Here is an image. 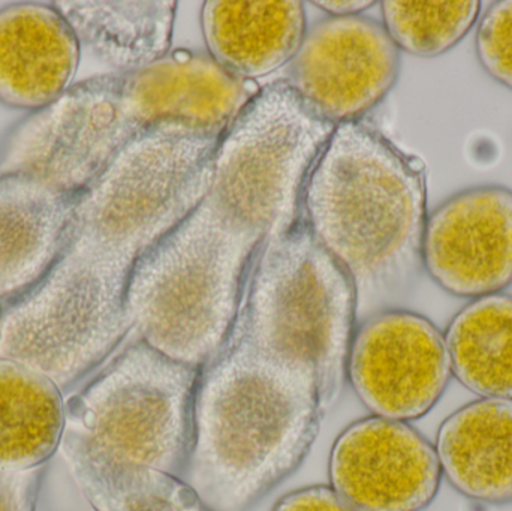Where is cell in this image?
I'll return each mask as SVG.
<instances>
[{"instance_id": "obj_1", "label": "cell", "mask_w": 512, "mask_h": 511, "mask_svg": "<svg viewBox=\"0 0 512 511\" xmlns=\"http://www.w3.org/2000/svg\"><path fill=\"white\" fill-rule=\"evenodd\" d=\"M333 129L285 80L259 89L222 134L206 194L132 275L125 318L138 339L200 368L218 356L262 246L294 215Z\"/></svg>"}, {"instance_id": "obj_2", "label": "cell", "mask_w": 512, "mask_h": 511, "mask_svg": "<svg viewBox=\"0 0 512 511\" xmlns=\"http://www.w3.org/2000/svg\"><path fill=\"white\" fill-rule=\"evenodd\" d=\"M222 134L164 123L129 144L78 194L56 263L5 309L0 357L33 366L63 387L117 347L129 332L132 275L206 194Z\"/></svg>"}, {"instance_id": "obj_3", "label": "cell", "mask_w": 512, "mask_h": 511, "mask_svg": "<svg viewBox=\"0 0 512 511\" xmlns=\"http://www.w3.org/2000/svg\"><path fill=\"white\" fill-rule=\"evenodd\" d=\"M258 92L207 54L185 50L137 71L87 78L15 128L0 173L35 174L78 195L146 132L173 122L225 131Z\"/></svg>"}, {"instance_id": "obj_4", "label": "cell", "mask_w": 512, "mask_h": 511, "mask_svg": "<svg viewBox=\"0 0 512 511\" xmlns=\"http://www.w3.org/2000/svg\"><path fill=\"white\" fill-rule=\"evenodd\" d=\"M301 209L357 294V324L388 309L423 270L426 170L378 129L343 123L304 180Z\"/></svg>"}, {"instance_id": "obj_5", "label": "cell", "mask_w": 512, "mask_h": 511, "mask_svg": "<svg viewBox=\"0 0 512 511\" xmlns=\"http://www.w3.org/2000/svg\"><path fill=\"white\" fill-rule=\"evenodd\" d=\"M321 420L315 374L230 333L198 381L182 479L213 511H248L300 467Z\"/></svg>"}, {"instance_id": "obj_6", "label": "cell", "mask_w": 512, "mask_h": 511, "mask_svg": "<svg viewBox=\"0 0 512 511\" xmlns=\"http://www.w3.org/2000/svg\"><path fill=\"white\" fill-rule=\"evenodd\" d=\"M357 327V294L307 225L301 200L262 246L231 332L256 351L312 372L322 416L339 402Z\"/></svg>"}, {"instance_id": "obj_7", "label": "cell", "mask_w": 512, "mask_h": 511, "mask_svg": "<svg viewBox=\"0 0 512 511\" xmlns=\"http://www.w3.org/2000/svg\"><path fill=\"white\" fill-rule=\"evenodd\" d=\"M201 372L138 339L66 402L60 450L183 477Z\"/></svg>"}, {"instance_id": "obj_8", "label": "cell", "mask_w": 512, "mask_h": 511, "mask_svg": "<svg viewBox=\"0 0 512 511\" xmlns=\"http://www.w3.org/2000/svg\"><path fill=\"white\" fill-rule=\"evenodd\" d=\"M451 375L444 333L429 318L385 309L355 327L346 380L372 416L421 419L441 401Z\"/></svg>"}, {"instance_id": "obj_9", "label": "cell", "mask_w": 512, "mask_h": 511, "mask_svg": "<svg viewBox=\"0 0 512 511\" xmlns=\"http://www.w3.org/2000/svg\"><path fill=\"white\" fill-rule=\"evenodd\" d=\"M402 56L379 21L327 17L310 27L286 84L322 122H361L399 80Z\"/></svg>"}, {"instance_id": "obj_10", "label": "cell", "mask_w": 512, "mask_h": 511, "mask_svg": "<svg viewBox=\"0 0 512 511\" xmlns=\"http://www.w3.org/2000/svg\"><path fill=\"white\" fill-rule=\"evenodd\" d=\"M330 486L357 511H423L441 486L435 446L409 423L370 416L334 441Z\"/></svg>"}, {"instance_id": "obj_11", "label": "cell", "mask_w": 512, "mask_h": 511, "mask_svg": "<svg viewBox=\"0 0 512 511\" xmlns=\"http://www.w3.org/2000/svg\"><path fill=\"white\" fill-rule=\"evenodd\" d=\"M423 269L451 296L480 299L512 285V189L474 186L427 216Z\"/></svg>"}, {"instance_id": "obj_12", "label": "cell", "mask_w": 512, "mask_h": 511, "mask_svg": "<svg viewBox=\"0 0 512 511\" xmlns=\"http://www.w3.org/2000/svg\"><path fill=\"white\" fill-rule=\"evenodd\" d=\"M81 45L54 3L0 9V102L15 110L50 107L72 86Z\"/></svg>"}, {"instance_id": "obj_13", "label": "cell", "mask_w": 512, "mask_h": 511, "mask_svg": "<svg viewBox=\"0 0 512 511\" xmlns=\"http://www.w3.org/2000/svg\"><path fill=\"white\" fill-rule=\"evenodd\" d=\"M77 198L35 174L0 173V299L5 309L33 290L56 263Z\"/></svg>"}, {"instance_id": "obj_14", "label": "cell", "mask_w": 512, "mask_h": 511, "mask_svg": "<svg viewBox=\"0 0 512 511\" xmlns=\"http://www.w3.org/2000/svg\"><path fill=\"white\" fill-rule=\"evenodd\" d=\"M298 0H209L201 8L207 56L231 77L255 83L289 65L307 32Z\"/></svg>"}, {"instance_id": "obj_15", "label": "cell", "mask_w": 512, "mask_h": 511, "mask_svg": "<svg viewBox=\"0 0 512 511\" xmlns=\"http://www.w3.org/2000/svg\"><path fill=\"white\" fill-rule=\"evenodd\" d=\"M442 476L478 503H512V399L481 398L454 411L436 437Z\"/></svg>"}, {"instance_id": "obj_16", "label": "cell", "mask_w": 512, "mask_h": 511, "mask_svg": "<svg viewBox=\"0 0 512 511\" xmlns=\"http://www.w3.org/2000/svg\"><path fill=\"white\" fill-rule=\"evenodd\" d=\"M54 5L93 57L113 72L137 71L170 54L174 0H71Z\"/></svg>"}, {"instance_id": "obj_17", "label": "cell", "mask_w": 512, "mask_h": 511, "mask_svg": "<svg viewBox=\"0 0 512 511\" xmlns=\"http://www.w3.org/2000/svg\"><path fill=\"white\" fill-rule=\"evenodd\" d=\"M66 401L59 384L26 363L0 357V471L44 467L60 449Z\"/></svg>"}, {"instance_id": "obj_18", "label": "cell", "mask_w": 512, "mask_h": 511, "mask_svg": "<svg viewBox=\"0 0 512 511\" xmlns=\"http://www.w3.org/2000/svg\"><path fill=\"white\" fill-rule=\"evenodd\" d=\"M451 371L481 398L512 399V296L474 299L445 332Z\"/></svg>"}, {"instance_id": "obj_19", "label": "cell", "mask_w": 512, "mask_h": 511, "mask_svg": "<svg viewBox=\"0 0 512 511\" xmlns=\"http://www.w3.org/2000/svg\"><path fill=\"white\" fill-rule=\"evenodd\" d=\"M60 452L95 511H213L182 477L93 453Z\"/></svg>"}, {"instance_id": "obj_20", "label": "cell", "mask_w": 512, "mask_h": 511, "mask_svg": "<svg viewBox=\"0 0 512 511\" xmlns=\"http://www.w3.org/2000/svg\"><path fill=\"white\" fill-rule=\"evenodd\" d=\"M379 6L382 26L400 53L423 59L442 56L456 47L477 24L481 12L478 0H385Z\"/></svg>"}, {"instance_id": "obj_21", "label": "cell", "mask_w": 512, "mask_h": 511, "mask_svg": "<svg viewBox=\"0 0 512 511\" xmlns=\"http://www.w3.org/2000/svg\"><path fill=\"white\" fill-rule=\"evenodd\" d=\"M475 51L484 71L512 92V0H498L478 24Z\"/></svg>"}, {"instance_id": "obj_22", "label": "cell", "mask_w": 512, "mask_h": 511, "mask_svg": "<svg viewBox=\"0 0 512 511\" xmlns=\"http://www.w3.org/2000/svg\"><path fill=\"white\" fill-rule=\"evenodd\" d=\"M44 467L20 473L0 471V511H35Z\"/></svg>"}, {"instance_id": "obj_23", "label": "cell", "mask_w": 512, "mask_h": 511, "mask_svg": "<svg viewBox=\"0 0 512 511\" xmlns=\"http://www.w3.org/2000/svg\"><path fill=\"white\" fill-rule=\"evenodd\" d=\"M271 511H357L331 486H309L285 495Z\"/></svg>"}, {"instance_id": "obj_24", "label": "cell", "mask_w": 512, "mask_h": 511, "mask_svg": "<svg viewBox=\"0 0 512 511\" xmlns=\"http://www.w3.org/2000/svg\"><path fill=\"white\" fill-rule=\"evenodd\" d=\"M321 11L327 12L328 17H355L363 15L372 6L378 5L373 0H316L310 2Z\"/></svg>"}, {"instance_id": "obj_25", "label": "cell", "mask_w": 512, "mask_h": 511, "mask_svg": "<svg viewBox=\"0 0 512 511\" xmlns=\"http://www.w3.org/2000/svg\"><path fill=\"white\" fill-rule=\"evenodd\" d=\"M3 321H5V303L0 299V344H2Z\"/></svg>"}]
</instances>
